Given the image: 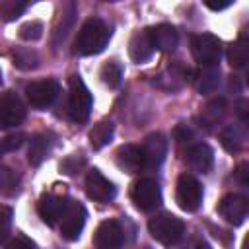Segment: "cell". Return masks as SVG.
Masks as SVG:
<instances>
[{
	"label": "cell",
	"instance_id": "32",
	"mask_svg": "<svg viewBox=\"0 0 249 249\" xmlns=\"http://www.w3.org/2000/svg\"><path fill=\"white\" fill-rule=\"evenodd\" d=\"M14 212L10 206H0V245L6 243L8 235H10V224H12Z\"/></svg>",
	"mask_w": 249,
	"mask_h": 249
},
{
	"label": "cell",
	"instance_id": "7",
	"mask_svg": "<svg viewBox=\"0 0 249 249\" xmlns=\"http://www.w3.org/2000/svg\"><path fill=\"white\" fill-rule=\"evenodd\" d=\"M86 218H88V212L78 200H66L62 216H60V222H58L60 235L66 241H76L80 237L82 230H84Z\"/></svg>",
	"mask_w": 249,
	"mask_h": 249
},
{
	"label": "cell",
	"instance_id": "34",
	"mask_svg": "<svg viewBox=\"0 0 249 249\" xmlns=\"http://www.w3.org/2000/svg\"><path fill=\"white\" fill-rule=\"evenodd\" d=\"M173 138H175V142H179V144H191L193 138H195V134H193V130H191L187 124H177V126L173 128Z\"/></svg>",
	"mask_w": 249,
	"mask_h": 249
},
{
	"label": "cell",
	"instance_id": "25",
	"mask_svg": "<svg viewBox=\"0 0 249 249\" xmlns=\"http://www.w3.org/2000/svg\"><path fill=\"white\" fill-rule=\"evenodd\" d=\"M99 78L107 88H119L123 82V64L119 60H107L99 70Z\"/></svg>",
	"mask_w": 249,
	"mask_h": 249
},
{
	"label": "cell",
	"instance_id": "31",
	"mask_svg": "<svg viewBox=\"0 0 249 249\" xmlns=\"http://www.w3.org/2000/svg\"><path fill=\"white\" fill-rule=\"evenodd\" d=\"M84 165H86V160L78 154H72V156H68L60 161V171L66 173V175H76Z\"/></svg>",
	"mask_w": 249,
	"mask_h": 249
},
{
	"label": "cell",
	"instance_id": "16",
	"mask_svg": "<svg viewBox=\"0 0 249 249\" xmlns=\"http://www.w3.org/2000/svg\"><path fill=\"white\" fill-rule=\"evenodd\" d=\"M64 204H66V200H62L60 196H56V195H53V193H43L41 198H39V204H37V210H39L41 220H43L47 226L54 228V226L60 222Z\"/></svg>",
	"mask_w": 249,
	"mask_h": 249
},
{
	"label": "cell",
	"instance_id": "11",
	"mask_svg": "<svg viewBox=\"0 0 249 249\" xmlns=\"http://www.w3.org/2000/svg\"><path fill=\"white\" fill-rule=\"evenodd\" d=\"M84 185H86V195L95 202H109L115 198V193H117L115 185L95 167L88 171Z\"/></svg>",
	"mask_w": 249,
	"mask_h": 249
},
{
	"label": "cell",
	"instance_id": "40",
	"mask_svg": "<svg viewBox=\"0 0 249 249\" xmlns=\"http://www.w3.org/2000/svg\"><path fill=\"white\" fill-rule=\"evenodd\" d=\"M142 249H152V247H142Z\"/></svg>",
	"mask_w": 249,
	"mask_h": 249
},
{
	"label": "cell",
	"instance_id": "37",
	"mask_svg": "<svg viewBox=\"0 0 249 249\" xmlns=\"http://www.w3.org/2000/svg\"><path fill=\"white\" fill-rule=\"evenodd\" d=\"M204 6L210 8V10H214V12H218V10H224V8L231 6V0H226V2H212V0H206Z\"/></svg>",
	"mask_w": 249,
	"mask_h": 249
},
{
	"label": "cell",
	"instance_id": "2",
	"mask_svg": "<svg viewBox=\"0 0 249 249\" xmlns=\"http://www.w3.org/2000/svg\"><path fill=\"white\" fill-rule=\"evenodd\" d=\"M68 103H66V111H68V117L74 121V123H86L89 119V113H91V105H93V99H91V93L89 89L86 88V84L82 82L80 76H70L68 78Z\"/></svg>",
	"mask_w": 249,
	"mask_h": 249
},
{
	"label": "cell",
	"instance_id": "5",
	"mask_svg": "<svg viewBox=\"0 0 249 249\" xmlns=\"http://www.w3.org/2000/svg\"><path fill=\"white\" fill-rule=\"evenodd\" d=\"M175 202L181 210L185 212H196L202 204V187L200 181L191 175V173H183L177 179L175 185Z\"/></svg>",
	"mask_w": 249,
	"mask_h": 249
},
{
	"label": "cell",
	"instance_id": "15",
	"mask_svg": "<svg viewBox=\"0 0 249 249\" xmlns=\"http://www.w3.org/2000/svg\"><path fill=\"white\" fill-rule=\"evenodd\" d=\"M148 33H150V41L154 45V51L173 53L179 45V33L169 23H160V25L148 27Z\"/></svg>",
	"mask_w": 249,
	"mask_h": 249
},
{
	"label": "cell",
	"instance_id": "19",
	"mask_svg": "<svg viewBox=\"0 0 249 249\" xmlns=\"http://www.w3.org/2000/svg\"><path fill=\"white\" fill-rule=\"evenodd\" d=\"M220 76H222L220 66H200V68L193 74L191 80H193L196 91L206 95V93H212V91L218 89V86H220Z\"/></svg>",
	"mask_w": 249,
	"mask_h": 249
},
{
	"label": "cell",
	"instance_id": "3",
	"mask_svg": "<svg viewBox=\"0 0 249 249\" xmlns=\"http://www.w3.org/2000/svg\"><path fill=\"white\" fill-rule=\"evenodd\" d=\"M148 231L161 245H175L181 241V237L185 233V222L171 212H161V214H156L154 218H150Z\"/></svg>",
	"mask_w": 249,
	"mask_h": 249
},
{
	"label": "cell",
	"instance_id": "24",
	"mask_svg": "<svg viewBox=\"0 0 249 249\" xmlns=\"http://www.w3.org/2000/svg\"><path fill=\"white\" fill-rule=\"evenodd\" d=\"M49 154V138L45 134H35L31 140H29V148H27V161L37 167L43 163V160L47 158Z\"/></svg>",
	"mask_w": 249,
	"mask_h": 249
},
{
	"label": "cell",
	"instance_id": "18",
	"mask_svg": "<svg viewBox=\"0 0 249 249\" xmlns=\"http://www.w3.org/2000/svg\"><path fill=\"white\" fill-rule=\"evenodd\" d=\"M154 54V45L150 41V33L148 29H142V31H136L130 41H128V56L136 62V64H144L152 58Z\"/></svg>",
	"mask_w": 249,
	"mask_h": 249
},
{
	"label": "cell",
	"instance_id": "20",
	"mask_svg": "<svg viewBox=\"0 0 249 249\" xmlns=\"http://www.w3.org/2000/svg\"><path fill=\"white\" fill-rule=\"evenodd\" d=\"M220 144L230 154L239 152L241 146L245 144V128H243V124H228V126H224L222 132H220Z\"/></svg>",
	"mask_w": 249,
	"mask_h": 249
},
{
	"label": "cell",
	"instance_id": "1",
	"mask_svg": "<svg viewBox=\"0 0 249 249\" xmlns=\"http://www.w3.org/2000/svg\"><path fill=\"white\" fill-rule=\"evenodd\" d=\"M109 39H111V27L99 18H89L78 29L72 45V53L78 56L99 54L107 47Z\"/></svg>",
	"mask_w": 249,
	"mask_h": 249
},
{
	"label": "cell",
	"instance_id": "17",
	"mask_svg": "<svg viewBox=\"0 0 249 249\" xmlns=\"http://www.w3.org/2000/svg\"><path fill=\"white\" fill-rule=\"evenodd\" d=\"M115 161H117L119 169L126 171V173H138V171L144 169L142 150L136 144H123L115 152Z\"/></svg>",
	"mask_w": 249,
	"mask_h": 249
},
{
	"label": "cell",
	"instance_id": "33",
	"mask_svg": "<svg viewBox=\"0 0 249 249\" xmlns=\"http://www.w3.org/2000/svg\"><path fill=\"white\" fill-rule=\"evenodd\" d=\"M19 181V175L8 167V165H0V187L2 189H8V187H16Z\"/></svg>",
	"mask_w": 249,
	"mask_h": 249
},
{
	"label": "cell",
	"instance_id": "8",
	"mask_svg": "<svg viewBox=\"0 0 249 249\" xmlns=\"http://www.w3.org/2000/svg\"><path fill=\"white\" fill-rule=\"evenodd\" d=\"M60 93V84L56 80H37L25 86V97L31 107L47 109L51 107Z\"/></svg>",
	"mask_w": 249,
	"mask_h": 249
},
{
	"label": "cell",
	"instance_id": "36",
	"mask_svg": "<svg viewBox=\"0 0 249 249\" xmlns=\"http://www.w3.org/2000/svg\"><path fill=\"white\" fill-rule=\"evenodd\" d=\"M247 169H249V165H247L245 161L239 163L237 169H235V179L239 181L241 187H247V185H249V179H247V173H249V171H247Z\"/></svg>",
	"mask_w": 249,
	"mask_h": 249
},
{
	"label": "cell",
	"instance_id": "4",
	"mask_svg": "<svg viewBox=\"0 0 249 249\" xmlns=\"http://www.w3.org/2000/svg\"><path fill=\"white\" fill-rule=\"evenodd\" d=\"M191 54L200 66H218L222 56V41L212 33L191 35Z\"/></svg>",
	"mask_w": 249,
	"mask_h": 249
},
{
	"label": "cell",
	"instance_id": "6",
	"mask_svg": "<svg viewBox=\"0 0 249 249\" xmlns=\"http://www.w3.org/2000/svg\"><path fill=\"white\" fill-rule=\"evenodd\" d=\"M130 198L138 210L150 212L161 204V189L154 177H140L132 183Z\"/></svg>",
	"mask_w": 249,
	"mask_h": 249
},
{
	"label": "cell",
	"instance_id": "27",
	"mask_svg": "<svg viewBox=\"0 0 249 249\" xmlns=\"http://www.w3.org/2000/svg\"><path fill=\"white\" fill-rule=\"evenodd\" d=\"M27 10L25 2H16V0H6L0 4V18L4 21H16L23 12Z\"/></svg>",
	"mask_w": 249,
	"mask_h": 249
},
{
	"label": "cell",
	"instance_id": "35",
	"mask_svg": "<svg viewBox=\"0 0 249 249\" xmlns=\"http://www.w3.org/2000/svg\"><path fill=\"white\" fill-rule=\"evenodd\" d=\"M6 249H35V243H33L29 237L18 233L16 237H12V239L8 241Z\"/></svg>",
	"mask_w": 249,
	"mask_h": 249
},
{
	"label": "cell",
	"instance_id": "26",
	"mask_svg": "<svg viewBox=\"0 0 249 249\" xmlns=\"http://www.w3.org/2000/svg\"><path fill=\"white\" fill-rule=\"evenodd\" d=\"M74 25V6L68 4L66 10H62L60 14V19H58V25L54 27V33H53V41L54 43H60L66 35H68V29Z\"/></svg>",
	"mask_w": 249,
	"mask_h": 249
},
{
	"label": "cell",
	"instance_id": "12",
	"mask_svg": "<svg viewBox=\"0 0 249 249\" xmlns=\"http://www.w3.org/2000/svg\"><path fill=\"white\" fill-rule=\"evenodd\" d=\"M124 241V230L117 220H103L93 233L95 249H119Z\"/></svg>",
	"mask_w": 249,
	"mask_h": 249
},
{
	"label": "cell",
	"instance_id": "13",
	"mask_svg": "<svg viewBox=\"0 0 249 249\" xmlns=\"http://www.w3.org/2000/svg\"><path fill=\"white\" fill-rule=\"evenodd\" d=\"M218 214L233 226H241L247 218V198L235 193H230L226 196H222V200L218 202Z\"/></svg>",
	"mask_w": 249,
	"mask_h": 249
},
{
	"label": "cell",
	"instance_id": "14",
	"mask_svg": "<svg viewBox=\"0 0 249 249\" xmlns=\"http://www.w3.org/2000/svg\"><path fill=\"white\" fill-rule=\"evenodd\" d=\"M187 167L191 171H196V173H210L212 165H214V150L200 142V144H191L187 150H185V156H183Z\"/></svg>",
	"mask_w": 249,
	"mask_h": 249
},
{
	"label": "cell",
	"instance_id": "38",
	"mask_svg": "<svg viewBox=\"0 0 249 249\" xmlns=\"http://www.w3.org/2000/svg\"><path fill=\"white\" fill-rule=\"evenodd\" d=\"M187 249H212V247H210L206 241H202V239H196V241H193V243H191Z\"/></svg>",
	"mask_w": 249,
	"mask_h": 249
},
{
	"label": "cell",
	"instance_id": "28",
	"mask_svg": "<svg viewBox=\"0 0 249 249\" xmlns=\"http://www.w3.org/2000/svg\"><path fill=\"white\" fill-rule=\"evenodd\" d=\"M37 62H39V56L33 49H18L14 53V64L19 70H31L37 66Z\"/></svg>",
	"mask_w": 249,
	"mask_h": 249
},
{
	"label": "cell",
	"instance_id": "21",
	"mask_svg": "<svg viewBox=\"0 0 249 249\" xmlns=\"http://www.w3.org/2000/svg\"><path fill=\"white\" fill-rule=\"evenodd\" d=\"M247 60H249V41H247L245 33H241L239 39L235 43H231L228 49V62L231 68L241 70L247 66Z\"/></svg>",
	"mask_w": 249,
	"mask_h": 249
},
{
	"label": "cell",
	"instance_id": "9",
	"mask_svg": "<svg viewBox=\"0 0 249 249\" xmlns=\"http://www.w3.org/2000/svg\"><path fill=\"white\" fill-rule=\"evenodd\" d=\"M27 115V109L16 91H4L0 95V126L10 128L21 124Z\"/></svg>",
	"mask_w": 249,
	"mask_h": 249
},
{
	"label": "cell",
	"instance_id": "30",
	"mask_svg": "<svg viewBox=\"0 0 249 249\" xmlns=\"http://www.w3.org/2000/svg\"><path fill=\"white\" fill-rule=\"evenodd\" d=\"M25 142V134L23 132H14V134H8L6 138L0 140V154H10V152H16L18 148H21V144Z\"/></svg>",
	"mask_w": 249,
	"mask_h": 249
},
{
	"label": "cell",
	"instance_id": "23",
	"mask_svg": "<svg viewBox=\"0 0 249 249\" xmlns=\"http://www.w3.org/2000/svg\"><path fill=\"white\" fill-rule=\"evenodd\" d=\"M115 134V124L111 121H99L93 124V128L89 130V144L93 150H101L105 148Z\"/></svg>",
	"mask_w": 249,
	"mask_h": 249
},
{
	"label": "cell",
	"instance_id": "10",
	"mask_svg": "<svg viewBox=\"0 0 249 249\" xmlns=\"http://www.w3.org/2000/svg\"><path fill=\"white\" fill-rule=\"evenodd\" d=\"M140 150L144 158V169H156L167 156V138L161 132H152L144 138Z\"/></svg>",
	"mask_w": 249,
	"mask_h": 249
},
{
	"label": "cell",
	"instance_id": "29",
	"mask_svg": "<svg viewBox=\"0 0 249 249\" xmlns=\"http://www.w3.org/2000/svg\"><path fill=\"white\" fill-rule=\"evenodd\" d=\"M43 31H45V25H43L41 21L33 19V21H27V23H23V25L19 27V39L31 43V41L41 39V37H43Z\"/></svg>",
	"mask_w": 249,
	"mask_h": 249
},
{
	"label": "cell",
	"instance_id": "39",
	"mask_svg": "<svg viewBox=\"0 0 249 249\" xmlns=\"http://www.w3.org/2000/svg\"><path fill=\"white\" fill-rule=\"evenodd\" d=\"M0 84H2V70H0Z\"/></svg>",
	"mask_w": 249,
	"mask_h": 249
},
{
	"label": "cell",
	"instance_id": "22",
	"mask_svg": "<svg viewBox=\"0 0 249 249\" xmlns=\"http://www.w3.org/2000/svg\"><path fill=\"white\" fill-rule=\"evenodd\" d=\"M226 109H228V103L224 97H214L210 99L202 111H200V123L206 124V126H214L216 123L222 121V117L226 115Z\"/></svg>",
	"mask_w": 249,
	"mask_h": 249
}]
</instances>
